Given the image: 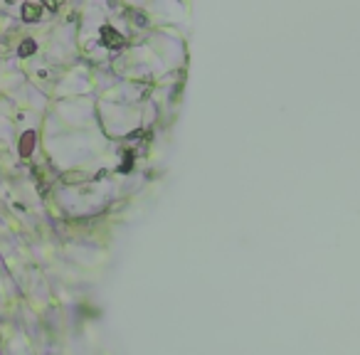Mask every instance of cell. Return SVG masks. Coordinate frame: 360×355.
Returning <instances> with one entry per match:
<instances>
[{
  "instance_id": "6da1fadb",
  "label": "cell",
  "mask_w": 360,
  "mask_h": 355,
  "mask_svg": "<svg viewBox=\"0 0 360 355\" xmlns=\"http://www.w3.org/2000/svg\"><path fill=\"white\" fill-rule=\"evenodd\" d=\"M22 15H25V20H35V18H39V8L37 5H25Z\"/></svg>"
},
{
  "instance_id": "7a4b0ae2",
  "label": "cell",
  "mask_w": 360,
  "mask_h": 355,
  "mask_svg": "<svg viewBox=\"0 0 360 355\" xmlns=\"http://www.w3.org/2000/svg\"><path fill=\"white\" fill-rule=\"evenodd\" d=\"M22 55H27V52H32V42H27V45H22V50H20Z\"/></svg>"
}]
</instances>
